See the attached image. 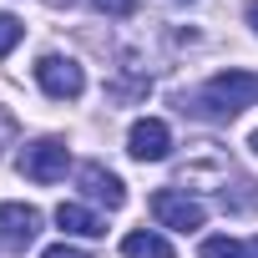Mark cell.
<instances>
[{
  "label": "cell",
  "instance_id": "cell-2",
  "mask_svg": "<svg viewBox=\"0 0 258 258\" xmlns=\"http://www.w3.org/2000/svg\"><path fill=\"white\" fill-rule=\"evenodd\" d=\"M36 81L51 101H76L86 91V71L71 61V56H41L36 61Z\"/></svg>",
  "mask_w": 258,
  "mask_h": 258
},
{
  "label": "cell",
  "instance_id": "cell-14",
  "mask_svg": "<svg viewBox=\"0 0 258 258\" xmlns=\"http://www.w3.org/2000/svg\"><path fill=\"white\" fill-rule=\"evenodd\" d=\"M41 258H86V253H81V248H71V243H56V248H46Z\"/></svg>",
  "mask_w": 258,
  "mask_h": 258
},
{
  "label": "cell",
  "instance_id": "cell-3",
  "mask_svg": "<svg viewBox=\"0 0 258 258\" xmlns=\"http://www.w3.org/2000/svg\"><path fill=\"white\" fill-rule=\"evenodd\" d=\"M66 167H71V152H66V142H56V137H41V142H31V147L21 152V172H26L31 182H61Z\"/></svg>",
  "mask_w": 258,
  "mask_h": 258
},
{
  "label": "cell",
  "instance_id": "cell-16",
  "mask_svg": "<svg viewBox=\"0 0 258 258\" xmlns=\"http://www.w3.org/2000/svg\"><path fill=\"white\" fill-rule=\"evenodd\" d=\"M248 258H258V238H253V243H248Z\"/></svg>",
  "mask_w": 258,
  "mask_h": 258
},
{
  "label": "cell",
  "instance_id": "cell-17",
  "mask_svg": "<svg viewBox=\"0 0 258 258\" xmlns=\"http://www.w3.org/2000/svg\"><path fill=\"white\" fill-rule=\"evenodd\" d=\"M248 147H253V152H258V132H253V142H248Z\"/></svg>",
  "mask_w": 258,
  "mask_h": 258
},
{
  "label": "cell",
  "instance_id": "cell-1",
  "mask_svg": "<svg viewBox=\"0 0 258 258\" xmlns=\"http://www.w3.org/2000/svg\"><path fill=\"white\" fill-rule=\"evenodd\" d=\"M258 101V76L253 71H218L208 86H203V101H198V111H208V116H238L243 106H253Z\"/></svg>",
  "mask_w": 258,
  "mask_h": 258
},
{
  "label": "cell",
  "instance_id": "cell-13",
  "mask_svg": "<svg viewBox=\"0 0 258 258\" xmlns=\"http://www.w3.org/2000/svg\"><path fill=\"white\" fill-rule=\"evenodd\" d=\"M91 6H96L101 16H132V11H137V0H91Z\"/></svg>",
  "mask_w": 258,
  "mask_h": 258
},
{
  "label": "cell",
  "instance_id": "cell-4",
  "mask_svg": "<svg viewBox=\"0 0 258 258\" xmlns=\"http://www.w3.org/2000/svg\"><path fill=\"white\" fill-rule=\"evenodd\" d=\"M152 213H157V223L162 228H172V233H198L203 228V203H192L187 192H172V187H162V192H152Z\"/></svg>",
  "mask_w": 258,
  "mask_h": 258
},
{
  "label": "cell",
  "instance_id": "cell-11",
  "mask_svg": "<svg viewBox=\"0 0 258 258\" xmlns=\"http://www.w3.org/2000/svg\"><path fill=\"white\" fill-rule=\"evenodd\" d=\"M198 258H248V248H243L238 238H208V243L198 248Z\"/></svg>",
  "mask_w": 258,
  "mask_h": 258
},
{
  "label": "cell",
  "instance_id": "cell-15",
  "mask_svg": "<svg viewBox=\"0 0 258 258\" xmlns=\"http://www.w3.org/2000/svg\"><path fill=\"white\" fill-rule=\"evenodd\" d=\"M248 26L258 31V0H253V6H248Z\"/></svg>",
  "mask_w": 258,
  "mask_h": 258
},
{
  "label": "cell",
  "instance_id": "cell-7",
  "mask_svg": "<svg viewBox=\"0 0 258 258\" xmlns=\"http://www.w3.org/2000/svg\"><path fill=\"white\" fill-rule=\"evenodd\" d=\"M76 182H81V192H86L91 203H106V208H121V203H126V187H121V177H116L111 167H101V162H81Z\"/></svg>",
  "mask_w": 258,
  "mask_h": 258
},
{
  "label": "cell",
  "instance_id": "cell-12",
  "mask_svg": "<svg viewBox=\"0 0 258 258\" xmlns=\"http://www.w3.org/2000/svg\"><path fill=\"white\" fill-rule=\"evenodd\" d=\"M21 36H26V26H21L11 11H0V61H6V56L16 51V41H21Z\"/></svg>",
  "mask_w": 258,
  "mask_h": 258
},
{
  "label": "cell",
  "instance_id": "cell-8",
  "mask_svg": "<svg viewBox=\"0 0 258 258\" xmlns=\"http://www.w3.org/2000/svg\"><path fill=\"white\" fill-rule=\"evenodd\" d=\"M56 223H61L71 238H101V233H106V223H101L91 208H81V203H61V208H56Z\"/></svg>",
  "mask_w": 258,
  "mask_h": 258
},
{
  "label": "cell",
  "instance_id": "cell-5",
  "mask_svg": "<svg viewBox=\"0 0 258 258\" xmlns=\"http://www.w3.org/2000/svg\"><path fill=\"white\" fill-rule=\"evenodd\" d=\"M41 233V213L31 203H0V243L11 253H26Z\"/></svg>",
  "mask_w": 258,
  "mask_h": 258
},
{
  "label": "cell",
  "instance_id": "cell-10",
  "mask_svg": "<svg viewBox=\"0 0 258 258\" xmlns=\"http://www.w3.org/2000/svg\"><path fill=\"white\" fill-rule=\"evenodd\" d=\"M223 208H228V213H253V208H258V182L243 177L238 192H223Z\"/></svg>",
  "mask_w": 258,
  "mask_h": 258
},
{
  "label": "cell",
  "instance_id": "cell-9",
  "mask_svg": "<svg viewBox=\"0 0 258 258\" xmlns=\"http://www.w3.org/2000/svg\"><path fill=\"white\" fill-rule=\"evenodd\" d=\"M121 253L126 258H172V243L157 238V233H126L121 238Z\"/></svg>",
  "mask_w": 258,
  "mask_h": 258
},
{
  "label": "cell",
  "instance_id": "cell-6",
  "mask_svg": "<svg viewBox=\"0 0 258 258\" xmlns=\"http://www.w3.org/2000/svg\"><path fill=\"white\" fill-rule=\"evenodd\" d=\"M126 152H132L137 162H162V157L172 152V132H167V121H157V116L132 121V132H126Z\"/></svg>",
  "mask_w": 258,
  "mask_h": 258
}]
</instances>
